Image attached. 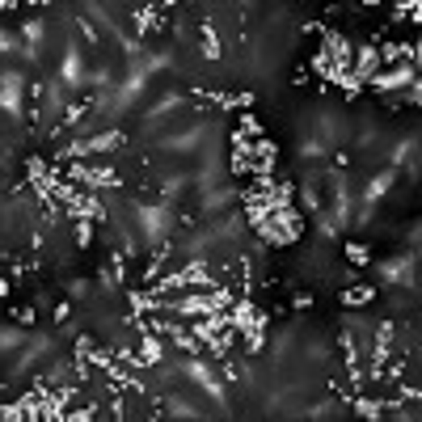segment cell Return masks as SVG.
Returning <instances> with one entry per match:
<instances>
[{"label":"cell","instance_id":"6da1fadb","mask_svg":"<svg viewBox=\"0 0 422 422\" xmlns=\"http://www.w3.org/2000/svg\"><path fill=\"white\" fill-rule=\"evenodd\" d=\"M372 300H376V287H372V283H355V287H346V292H342V304H346L351 312H355V308H363V304H372Z\"/></svg>","mask_w":422,"mask_h":422},{"label":"cell","instance_id":"7a4b0ae2","mask_svg":"<svg viewBox=\"0 0 422 422\" xmlns=\"http://www.w3.org/2000/svg\"><path fill=\"white\" fill-rule=\"evenodd\" d=\"M346 258H351V267H372V249H367V245H359V241H351L346 245Z\"/></svg>","mask_w":422,"mask_h":422},{"label":"cell","instance_id":"3957f363","mask_svg":"<svg viewBox=\"0 0 422 422\" xmlns=\"http://www.w3.org/2000/svg\"><path fill=\"white\" fill-rule=\"evenodd\" d=\"M9 292H13V283H9V279H5V275H0V300H5V296H9Z\"/></svg>","mask_w":422,"mask_h":422}]
</instances>
